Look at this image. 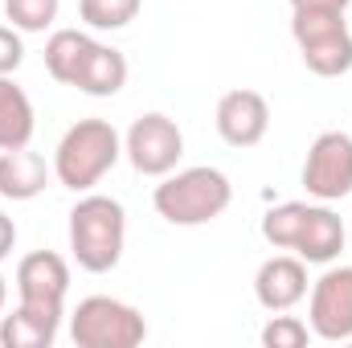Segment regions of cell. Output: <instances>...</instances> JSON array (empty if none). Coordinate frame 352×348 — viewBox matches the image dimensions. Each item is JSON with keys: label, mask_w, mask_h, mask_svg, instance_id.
<instances>
[{"label": "cell", "mask_w": 352, "mask_h": 348, "mask_svg": "<svg viewBox=\"0 0 352 348\" xmlns=\"http://www.w3.org/2000/svg\"><path fill=\"white\" fill-rule=\"evenodd\" d=\"M230 201H234L230 176L209 164L168 173L152 193V205L168 226H205V221L221 217L230 209Z\"/></svg>", "instance_id": "1"}, {"label": "cell", "mask_w": 352, "mask_h": 348, "mask_svg": "<svg viewBox=\"0 0 352 348\" xmlns=\"http://www.w3.org/2000/svg\"><path fill=\"white\" fill-rule=\"evenodd\" d=\"M127 242V213L115 197L90 193L70 209V250L74 262L90 274H107L123 259Z\"/></svg>", "instance_id": "2"}, {"label": "cell", "mask_w": 352, "mask_h": 348, "mask_svg": "<svg viewBox=\"0 0 352 348\" xmlns=\"http://www.w3.org/2000/svg\"><path fill=\"white\" fill-rule=\"evenodd\" d=\"M119 156H123V140L107 119H78L58 140L54 176H58V184H66L74 193H87L119 164Z\"/></svg>", "instance_id": "3"}, {"label": "cell", "mask_w": 352, "mask_h": 348, "mask_svg": "<svg viewBox=\"0 0 352 348\" xmlns=\"http://www.w3.org/2000/svg\"><path fill=\"white\" fill-rule=\"evenodd\" d=\"M291 37L303 54V66L320 78H340L352 70V29L344 12H291Z\"/></svg>", "instance_id": "4"}, {"label": "cell", "mask_w": 352, "mask_h": 348, "mask_svg": "<svg viewBox=\"0 0 352 348\" xmlns=\"http://www.w3.org/2000/svg\"><path fill=\"white\" fill-rule=\"evenodd\" d=\"M148 324L144 316L111 295H90L70 316V340L78 348H135L144 345Z\"/></svg>", "instance_id": "5"}, {"label": "cell", "mask_w": 352, "mask_h": 348, "mask_svg": "<svg viewBox=\"0 0 352 348\" xmlns=\"http://www.w3.org/2000/svg\"><path fill=\"white\" fill-rule=\"evenodd\" d=\"M123 152L131 160V168L140 176H168L184 156V135L176 127V119L152 111V115H140L123 140Z\"/></svg>", "instance_id": "6"}, {"label": "cell", "mask_w": 352, "mask_h": 348, "mask_svg": "<svg viewBox=\"0 0 352 348\" xmlns=\"http://www.w3.org/2000/svg\"><path fill=\"white\" fill-rule=\"evenodd\" d=\"M303 188L316 201H344L352 193V135L349 131H324L307 148L303 160Z\"/></svg>", "instance_id": "7"}, {"label": "cell", "mask_w": 352, "mask_h": 348, "mask_svg": "<svg viewBox=\"0 0 352 348\" xmlns=\"http://www.w3.org/2000/svg\"><path fill=\"white\" fill-rule=\"evenodd\" d=\"M307 328L320 340H352V266H328L307 303Z\"/></svg>", "instance_id": "8"}, {"label": "cell", "mask_w": 352, "mask_h": 348, "mask_svg": "<svg viewBox=\"0 0 352 348\" xmlns=\"http://www.w3.org/2000/svg\"><path fill=\"white\" fill-rule=\"evenodd\" d=\"M266 127H270V107L258 90H226L217 98V135L230 148H254L263 144Z\"/></svg>", "instance_id": "9"}, {"label": "cell", "mask_w": 352, "mask_h": 348, "mask_svg": "<svg viewBox=\"0 0 352 348\" xmlns=\"http://www.w3.org/2000/svg\"><path fill=\"white\" fill-rule=\"evenodd\" d=\"M307 295V262L299 254H274L254 274V299L266 312H291Z\"/></svg>", "instance_id": "10"}, {"label": "cell", "mask_w": 352, "mask_h": 348, "mask_svg": "<svg viewBox=\"0 0 352 348\" xmlns=\"http://www.w3.org/2000/svg\"><path fill=\"white\" fill-rule=\"evenodd\" d=\"M62 328V303H37L21 299L12 316L0 320V345L4 348H50Z\"/></svg>", "instance_id": "11"}, {"label": "cell", "mask_w": 352, "mask_h": 348, "mask_svg": "<svg viewBox=\"0 0 352 348\" xmlns=\"http://www.w3.org/2000/svg\"><path fill=\"white\" fill-rule=\"evenodd\" d=\"M16 291L21 299H37V303H62L70 291V266L54 250H33L16 262Z\"/></svg>", "instance_id": "12"}, {"label": "cell", "mask_w": 352, "mask_h": 348, "mask_svg": "<svg viewBox=\"0 0 352 348\" xmlns=\"http://www.w3.org/2000/svg\"><path fill=\"white\" fill-rule=\"evenodd\" d=\"M340 250H344V221L328 209V201L324 205H307L299 238H295V254L303 262L328 266V262L340 259Z\"/></svg>", "instance_id": "13"}, {"label": "cell", "mask_w": 352, "mask_h": 348, "mask_svg": "<svg viewBox=\"0 0 352 348\" xmlns=\"http://www.w3.org/2000/svg\"><path fill=\"white\" fill-rule=\"evenodd\" d=\"M45 180H50V168L37 152H29V148L0 152V197L33 201L37 193H45Z\"/></svg>", "instance_id": "14"}, {"label": "cell", "mask_w": 352, "mask_h": 348, "mask_svg": "<svg viewBox=\"0 0 352 348\" xmlns=\"http://www.w3.org/2000/svg\"><path fill=\"white\" fill-rule=\"evenodd\" d=\"M33 127H37V115L29 94L12 83V74H0V152L29 148Z\"/></svg>", "instance_id": "15"}, {"label": "cell", "mask_w": 352, "mask_h": 348, "mask_svg": "<svg viewBox=\"0 0 352 348\" xmlns=\"http://www.w3.org/2000/svg\"><path fill=\"white\" fill-rule=\"evenodd\" d=\"M94 45H98V41L87 37V33H78V29H58V33L45 41V70H50V78L62 83V87H74Z\"/></svg>", "instance_id": "16"}, {"label": "cell", "mask_w": 352, "mask_h": 348, "mask_svg": "<svg viewBox=\"0 0 352 348\" xmlns=\"http://www.w3.org/2000/svg\"><path fill=\"white\" fill-rule=\"evenodd\" d=\"M74 87L82 90V94H90V98L119 94V90L127 87V58L119 50H111V45H94Z\"/></svg>", "instance_id": "17"}, {"label": "cell", "mask_w": 352, "mask_h": 348, "mask_svg": "<svg viewBox=\"0 0 352 348\" xmlns=\"http://www.w3.org/2000/svg\"><path fill=\"white\" fill-rule=\"evenodd\" d=\"M303 213H307V205H303V201L274 205V209L263 217V238L274 246V250H295V238H299Z\"/></svg>", "instance_id": "18"}, {"label": "cell", "mask_w": 352, "mask_h": 348, "mask_svg": "<svg viewBox=\"0 0 352 348\" xmlns=\"http://www.w3.org/2000/svg\"><path fill=\"white\" fill-rule=\"evenodd\" d=\"M140 4L144 0H78V12L90 29H127L135 17H140Z\"/></svg>", "instance_id": "19"}, {"label": "cell", "mask_w": 352, "mask_h": 348, "mask_svg": "<svg viewBox=\"0 0 352 348\" xmlns=\"http://www.w3.org/2000/svg\"><path fill=\"white\" fill-rule=\"evenodd\" d=\"M4 17L21 33H45L58 21V0H4Z\"/></svg>", "instance_id": "20"}, {"label": "cell", "mask_w": 352, "mask_h": 348, "mask_svg": "<svg viewBox=\"0 0 352 348\" xmlns=\"http://www.w3.org/2000/svg\"><path fill=\"white\" fill-rule=\"evenodd\" d=\"M311 336V328L299 316H274L263 328V345L266 348H303Z\"/></svg>", "instance_id": "21"}, {"label": "cell", "mask_w": 352, "mask_h": 348, "mask_svg": "<svg viewBox=\"0 0 352 348\" xmlns=\"http://www.w3.org/2000/svg\"><path fill=\"white\" fill-rule=\"evenodd\" d=\"M21 62H25L21 29H12V25H0V74H12V70H21Z\"/></svg>", "instance_id": "22"}, {"label": "cell", "mask_w": 352, "mask_h": 348, "mask_svg": "<svg viewBox=\"0 0 352 348\" xmlns=\"http://www.w3.org/2000/svg\"><path fill=\"white\" fill-rule=\"evenodd\" d=\"M352 0H291V12L307 8V12H344Z\"/></svg>", "instance_id": "23"}, {"label": "cell", "mask_w": 352, "mask_h": 348, "mask_svg": "<svg viewBox=\"0 0 352 348\" xmlns=\"http://www.w3.org/2000/svg\"><path fill=\"white\" fill-rule=\"evenodd\" d=\"M12 246H16V226H12V217L0 213V262L12 254Z\"/></svg>", "instance_id": "24"}, {"label": "cell", "mask_w": 352, "mask_h": 348, "mask_svg": "<svg viewBox=\"0 0 352 348\" xmlns=\"http://www.w3.org/2000/svg\"><path fill=\"white\" fill-rule=\"evenodd\" d=\"M4 299H8V283H4V274H0V312H4Z\"/></svg>", "instance_id": "25"}]
</instances>
